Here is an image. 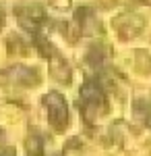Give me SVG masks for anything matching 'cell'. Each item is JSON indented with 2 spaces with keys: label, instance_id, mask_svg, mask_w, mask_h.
Wrapping results in <instances>:
<instances>
[{
  "label": "cell",
  "instance_id": "obj_1",
  "mask_svg": "<svg viewBox=\"0 0 151 156\" xmlns=\"http://www.w3.org/2000/svg\"><path fill=\"white\" fill-rule=\"evenodd\" d=\"M48 102H50V112H52L50 119L54 121L56 127H62L64 121H66V106H64L62 98H60L58 94H52V96L48 98Z\"/></svg>",
  "mask_w": 151,
  "mask_h": 156
}]
</instances>
